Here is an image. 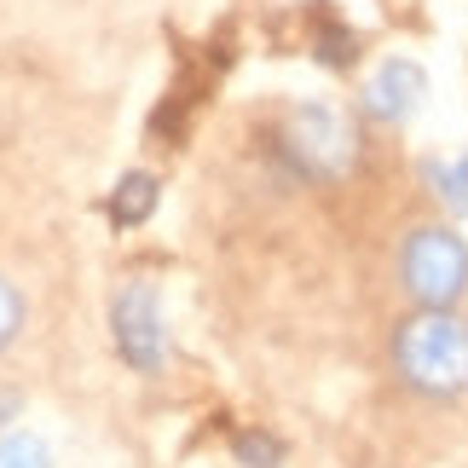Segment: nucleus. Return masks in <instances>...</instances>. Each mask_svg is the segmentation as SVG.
<instances>
[{
    "label": "nucleus",
    "mask_w": 468,
    "mask_h": 468,
    "mask_svg": "<svg viewBox=\"0 0 468 468\" xmlns=\"http://www.w3.org/2000/svg\"><path fill=\"white\" fill-rule=\"evenodd\" d=\"M111 324H116V347L133 370H156L162 365V313L151 283H122V295L111 301Z\"/></svg>",
    "instance_id": "nucleus-4"
},
{
    "label": "nucleus",
    "mask_w": 468,
    "mask_h": 468,
    "mask_svg": "<svg viewBox=\"0 0 468 468\" xmlns=\"http://www.w3.org/2000/svg\"><path fill=\"white\" fill-rule=\"evenodd\" d=\"M151 203H156V179L151 174H128L122 179V191H116V203H111V214L122 226H133V220H145L151 214Z\"/></svg>",
    "instance_id": "nucleus-6"
},
{
    "label": "nucleus",
    "mask_w": 468,
    "mask_h": 468,
    "mask_svg": "<svg viewBox=\"0 0 468 468\" xmlns=\"http://www.w3.org/2000/svg\"><path fill=\"white\" fill-rule=\"evenodd\" d=\"M422 69L410 64V58H388L382 69H376V81L365 87V116L370 122H405L410 111H417V99H422Z\"/></svg>",
    "instance_id": "nucleus-5"
},
{
    "label": "nucleus",
    "mask_w": 468,
    "mask_h": 468,
    "mask_svg": "<svg viewBox=\"0 0 468 468\" xmlns=\"http://www.w3.org/2000/svg\"><path fill=\"white\" fill-rule=\"evenodd\" d=\"M440 186H445V197H452L457 208H468V156L457 162V168H445V174H440Z\"/></svg>",
    "instance_id": "nucleus-9"
},
{
    "label": "nucleus",
    "mask_w": 468,
    "mask_h": 468,
    "mask_svg": "<svg viewBox=\"0 0 468 468\" xmlns=\"http://www.w3.org/2000/svg\"><path fill=\"white\" fill-rule=\"evenodd\" d=\"M393 278H399L410 307L452 313L468 295V243L440 220L410 226L399 238V255H393Z\"/></svg>",
    "instance_id": "nucleus-3"
},
{
    "label": "nucleus",
    "mask_w": 468,
    "mask_h": 468,
    "mask_svg": "<svg viewBox=\"0 0 468 468\" xmlns=\"http://www.w3.org/2000/svg\"><path fill=\"white\" fill-rule=\"evenodd\" d=\"M0 468H47V445L35 434H6L0 440Z\"/></svg>",
    "instance_id": "nucleus-7"
},
{
    "label": "nucleus",
    "mask_w": 468,
    "mask_h": 468,
    "mask_svg": "<svg viewBox=\"0 0 468 468\" xmlns=\"http://www.w3.org/2000/svg\"><path fill=\"white\" fill-rule=\"evenodd\" d=\"M238 457H243V463H255V457H261V463H272V457H278V445H272V440H238Z\"/></svg>",
    "instance_id": "nucleus-10"
},
{
    "label": "nucleus",
    "mask_w": 468,
    "mask_h": 468,
    "mask_svg": "<svg viewBox=\"0 0 468 468\" xmlns=\"http://www.w3.org/2000/svg\"><path fill=\"white\" fill-rule=\"evenodd\" d=\"M17 330H24V295H17L12 278H0V353L17 341Z\"/></svg>",
    "instance_id": "nucleus-8"
},
{
    "label": "nucleus",
    "mask_w": 468,
    "mask_h": 468,
    "mask_svg": "<svg viewBox=\"0 0 468 468\" xmlns=\"http://www.w3.org/2000/svg\"><path fill=\"white\" fill-rule=\"evenodd\" d=\"M388 365L393 382L428 405L468 399V318L457 307L452 313L410 307L388 335Z\"/></svg>",
    "instance_id": "nucleus-1"
},
{
    "label": "nucleus",
    "mask_w": 468,
    "mask_h": 468,
    "mask_svg": "<svg viewBox=\"0 0 468 468\" xmlns=\"http://www.w3.org/2000/svg\"><path fill=\"white\" fill-rule=\"evenodd\" d=\"M278 156L307 186H335L358 168V128L335 104H290L278 122Z\"/></svg>",
    "instance_id": "nucleus-2"
}]
</instances>
